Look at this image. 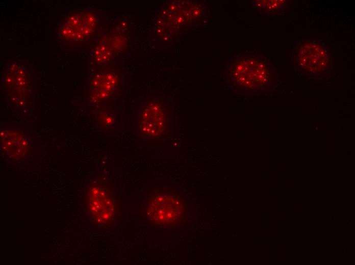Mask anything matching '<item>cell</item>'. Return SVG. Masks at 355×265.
<instances>
[{
	"label": "cell",
	"mask_w": 355,
	"mask_h": 265,
	"mask_svg": "<svg viewBox=\"0 0 355 265\" xmlns=\"http://www.w3.org/2000/svg\"><path fill=\"white\" fill-rule=\"evenodd\" d=\"M271 72L267 62L256 55H238L231 59L225 67L227 84L239 93L264 91L271 82Z\"/></svg>",
	"instance_id": "cell-1"
},
{
	"label": "cell",
	"mask_w": 355,
	"mask_h": 265,
	"mask_svg": "<svg viewBox=\"0 0 355 265\" xmlns=\"http://www.w3.org/2000/svg\"><path fill=\"white\" fill-rule=\"evenodd\" d=\"M16 129L1 131V148L4 153L11 161H20L29 153V140Z\"/></svg>",
	"instance_id": "cell-6"
},
{
	"label": "cell",
	"mask_w": 355,
	"mask_h": 265,
	"mask_svg": "<svg viewBox=\"0 0 355 265\" xmlns=\"http://www.w3.org/2000/svg\"><path fill=\"white\" fill-rule=\"evenodd\" d=\"M118 205L114 188L104 179L93 180L84 194L86 218L96 228H109L114 223Z\"/></svg>",
	"instance_id": "cell-3"
},
{
	"label": "cell",
	"mask_w": 355,
	"mask_h": 265,
	"mask_svg": "<svg viewBox=\"0 0 355 265\" xmlns=\"http://www.w3.org/2000/svg\"><path fill=\"white\" fill-rule=\"evenodd\" d=\"M95 18L86 12L70 17L61 29L62 34L65 38L72 40H81L90 35L94 28Z\"/></svg>",
	"instance_id": "cell-7"
},
{
	"label": "cell",
	"mask_w": 355,
	"mask_h": 265,
	"mask_svg": "<svg viewBox=\"0 0 355 265\" xmlns=\"http://www.w3.org/2000/svg\"><path fill=\"white\" fill-rule=\"evenodd\" d=\"M146 200L145 216L151 224L172 227L185 222L188 215L187 202L176 190H155L147 193Z\"/></svg>",
	"instance_id": "cell-2"
},
{
	"label": "cell",
	"mask_w": 355,
	"mask_h": 265,
	"mask_svg": "<svg viewBox=\"0 0 355 265\" xmlns=\"http://www.w3.org/2000/svg\"><path fill=\"white\" fill-rule=\"evenodd\" d=\"M172 124L167 109L158 100L149 102L138 119L137 134L140 141L159 143L170 137Z\"/></svg>",
	"instance_id": "cell-4"
},
{
	"label": "cell",
	"mask_w": 355,
	"mask_h": 265,
	"mask_svg": "<svg viewBox=\"0 0 355 265\" xmlns=\"http://www.w3.org/2000/svg\"><path fill=\"white\" fill-rule=\"evenodd\" d=\"M117 84L116 75L112 72L99 73L93 78L90 96L92 100L106 99L115 90Z\"/></svg>",
	"instance_id": "cell-8"
},
{
	"label": "cell",
	"mask_w": 355,
	"mask_h": 265,
	"mask_svg": "<svg viewBox=\"0 0 355 265\" xmlns=\"http://www.w3.org/2000/svg\"><path fill=\"white\" fill-rule=\"evenodd\" d=\"M93 56L97 62H105L108 61L111 56L110 47L104 42H100L96 46Z\"/></svg>",
	"instance_id": "cell-9"
},
{
	"label": "cell",
	"mask_w": 355,
	"mask_h": 265,
	"mask_svg": "<svg viewBox=\"0 0 355 265\" xmlns=\"http://www.w3.org/2000/svg\"><path fill=\"white\" fill-rule=\"evenodd\" d=\"M286 2L283 0L262 1L258 2V6L264 10L276 12L283 10L287 7Z\"/></svg>",
	"instance_id": "cell-10"
},
{
	"label": "cell",
	"mask_w": 355,
	"mask_h": 265,
	"mask_svg": "<svg viewBox=\"0 0 355 265\" xmlns=\"http://www.w3.org/2000/svg\"><path fill=\"white\" fill-rule=\"evenodd\" d=\"M329 60L328 50L318 41L301 42L296 49V64L305 72H322L327 67Z\"/></svg>",
	"instance_id": "cell-5"
}]
</instances>
